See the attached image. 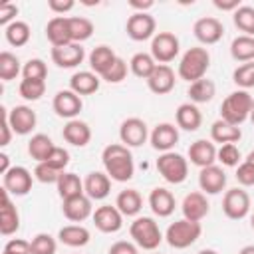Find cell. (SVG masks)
<instances>
[{"mask_svg":"<svg viewBox=\"0 0 254 254\" xmlns=\"http://www.w3.org/2000/svg\"><path fill=\"white\" fill-rule=\"evenodd\" d=\"M101 163L111 181L127 183L135 175V163L129 147L123 143H111L101 151Z\"/></svg>","mask_w":254,"mask_h":254,"instance_id":"cell-1","label":"cell"},{"mask_svg":"<svg viewBox=\"0 0 254 254\" xmlns=\"http://www.w3.org/2000/svg\"><path fill=\"white\" fill-rule=\"evenodd\" d=\"M252 103H254V99L246 89H236L224 97V101L220 105V119H224L230 125L240 127L246 119H250Z\"/></svg>","mask_w":254,"mask_h":254,"instance_id":"cell-2","label":"cell"},{"mask_svg":"<svg viewBox=\"0 0 254 254\" xmlns=\"http://www.w3.org/2000/svg\"><path fill=\"white\" fill-rule=\"evenodd\" d=\"M208 65H210V54L206 48L200 46L189 48L179 62V77L189 83L198 81L208 71Z\"/></svg>","mask_w":254,"mask_h":254,"instance_id":"cell-3","label":"cell"},{"mask_svg":"<svg viewBox=\"0 0 254 254\" xmlns=\"http://www.w3.org/2000/svg\"><path fill=\"white\" fill-rule=\"evenodd\" d=\"M200 234H202L200 222L181 218V220H175L173 224H169V228L165 232V240H167V244L171 248L185 250V248L192 246L200 238Z\"/></svg>","mask_w":254,"mask_h":254,"instance_id":"cell-4","label":"cell"},{"mask_svg":"<svg viewBox=\"0 0 254 254\" xmlns=\"http://www.w3.org/2000/svg\"><path fill=\"white\" fill-rule=\"evenodd\" d=\"M129 234L133 238V242L143 248V250H155L159 248V244L163 242V232L159 228V224L155 222V218L151 216H137L131 226H129Z\"/></svg>","mask_w":254,"mask_h":254,"instance_id":"cell-5","label":"cell"},{"mask_svg":"<svg viewBox=\"0 0 254 254\" xmlns=\"http://www.w3.org/2000/svg\"><path fill=\"white\" fill-rule=\"evenodd\" d=\"M157 171L167 183L181 185L189 177V159H185L181 153L175 151L161 153L157 159Z\"/></svg>","mask_w":254,"mask_h":254,"instance_id":"cell-6","label":"cell"},{"mask_svg":"<svg viewBox=\"0 0 254 254\" xmlns=\"http://www.w3.org/2000/svg\"><path fill=\"white\" fill-rule=\"evenodd\" d=\"M179 38L173 32H157L151 40V56L155 62L169 65L179 56Z\"/></svg>","mask_w":254,"mask_h":254,"instance_id":"cell-7","label":"cell"},{"mask_svg":"<svg viewBox=\"0 0 254 254\" xmlns=\"http://www.w3.org/2000/svg\"><path fill=\"white\" fill-rule=\"evenodd\" d=\"M157 22L149 12H133L127 18L125 24V32L133 42H145V40H153V36L157 34Z\"/></svg>","mask_w":254,"mask_h":254,"instance_id":"cell-8","label":"cell"},{"mask_svg":"<svg viewBox=\"0 0 254 254\" xmlns=\"http://www.w3.org/2000/svg\"><path fill=\"white\" fill-rule=\"evenodd\" d=\"M222 212L230 220H242L250 212V196L244 189H228L222 198Z\"/></svg>","mask_w":254,"mask_h":254,"instance_id":"cell-9","label":"cell"},{"mask_svg":"<svg viewBox=\"0 0 254 254\" xmlns=\"http://www.w3.org/2000/svg\"><path fill=\"white\" fill-rule=\"evenodd\" d=\"M32 183H34V175L26 169V167H12L6 175H2V189H6L10 194L14 196H24L32 190Z\"/></svg>","mask_w":254,"mask_h":254,"instance_id":"cell-10","label":"cell"},{"mask_svg":"<svg viewBox=\"0 0 254 254\" xmlns=\"http://www.w3.org/2000/svg\"><path fill=\"white\" fill-rule=\"evenodd\" d=\"M52 107L56 111L58 117H64V119H77L79 111L83 109V101L81 97L71 91V89H62L54 95V101H52Z\"/></svg>","mask_w":254,"mask_h":254,"instance_id":"cell-11","label":"cell"},{"mask_svg":"<svg viewBox=\"0 0 254 254\" xmlns=\"http://www.w3.org/2000/svg\"><path fill=\"white\" fill-rule=\"evenodd\" d=\"M149 135L151 133L147 129V123L139 117H129L119 127V139L125 147H141L143 143H147Z\"/></svg>","mask_w":254,"mask_h":254,"instance_id":"cell-12","label":"cell"},{"mask_svg":"<svg viewBox=\"0 0 254 254\" xmlns=\"http://www.w3.org/2000/svg\"><path fill=\"white\" fill-rule=\"evenodd\" d=\"M192 32H194V38L204 44V46H212L216 42L222 40L224 36V26L218 18H212V16H202L194 22L192 26Z\"/></svg>","mask_w":254,"mask_h":254,"instance_id":"cell-13","label":"cell"},{"mask_svg":"<svg viewBox=\"0 0 254 254\" xmlns=\"http://www.w3.org/2000/svg\"><path fill=\"white\" fill-rule=\"evenodd\" d=\"M91 218H93L95 228H97L99 232H105V234L119 232L121 226H123V214L119 212L117 206H111V204L97 206Z\"/></svg>","mask_w":254,"mask_h":254,"instance_id":"cell-14","label":"cell"},{"mask_svg":"<svg viewBox=\"0 0 254 254\" xmlns=\"http://www.w3.org/2000/svg\"><path fill=\"white\" fill-rule=\"evenodd\" d=\"M8 121H10V127L16 135H28L34 131L36 123H38V117H36V111L28 105H16L8 111Z\"/></svg>","mask_w":254,"mask_h":254,"instance_id":"cell-15","label":"cell"},{"mask_svg":"<svg viewBox=\"0 0 254 254\" xmlns=\"http://www.w3.org/2000/svg\"><path fill=\"white\" fill-rule=\"evenodd\" d=\"M149 143L155 151L159 153H167L173 151V147L179 143V129L173 123H159L151 135H149Z\"/></svg>","mask_w":254,"mask_h":254,"instance_id":"cell-16","label":"cell"},{"mask_svg":"<svg viewBox=\"0 0 254 254\" xmlns=\"http://www.w3.org/2000/svg\"><path fill=\"white\" fill-rule=\"evenodd\" d=\"M62 212L67 220L71 222H83L85 218L93 216V206H91V198L83 192L71 198H65L62 204Z\"/></svg>","mask_w":254,"mask_h":254,"instance_id":"cell-17","label":"cell"},{"mask_svg":"<svg viewBox=\"0 0 254 254\" xmlns=\"http://www.w3.org/2000/svg\"><path fill=\"white\" fill-rule=\"evenodd\" d=\"M198 187L206 194L222 192L224 187H226V173H224V169L218 167V165H210V167L200 169V173H198Z\"/></svg>","mask_w":254,"mask_h":254,"instance_id":"cell-18","label":"cell"},{"mask_svg":"<svg viewBox=\"0 0 254 254\" xmlns=\"http://www.w3.org/2000/svg\"><path fill=\"white\" fill-rule=\"evenodd\" d=\"M46 38L52 44V48L73 44L71 42V30H69V16H54L46 24Z\"/></svg>","mask_w":254,"mask_h":254,"instance_id":"cell-19","label":"cell"},{"mask_svg":"<svg viewBox=\"0 0 254 254\" xmlns=\"http://www.w3.org/2000/svg\"><path fill=\"white\" fill-rule=\"evenodd\" d=\"M83 58H85V50L81 44H67V46L52 48V62L64 69L77 67L83 62Z\"/></svg>","mask_w":254,"mask_h":254,"instance_id":"cell-20","label":"cell"},{"mask_svg":"<svg viewBox=\"0 0 254 254\" xmlns=\"http://www.w3.org/2000/svg\"><path fill=\"white\" fill-rule=\"evenodd\" d=\"M208 200H206V194L200 192V190H194V192H189L185 198H183V204H181V210H183V218L187 220H194V222H200L206 214H208Z\"/></svg>","mask_w":254,"mask_h":254,"instance_id":"cell-21","label":"cell"},{"mask_svg":"<svg viewBox=\"0 0 254 254\" xmlns=\"http://www.w3.org/2000/svg\"><path fill=\"white\" fill-rule=\"evenodd\" d=\"M83 190L91 200H103L111 192V179L107 173L91 171L83 179Z\"/></svg>","mask_w":254,"mask_h":254,"instance_id":"cell-22","label":"cell"},{"mask_svg":"<svg viewBox=\"0 0 254 254\" xmlns=\"http://www.w3.org/2000/svg\"><path fill=\"white\" fill-rule=\"evenodd\" d=\"M216 147L212 141H206V139H196L194 143H190L189 147V161L192 165H196L198 169H204V167H210L214 165L216 161Z\"/></svg>","mask_w":254,"mask_h":254,"instance_id":"cell-23","label":"cell"},{"mask_svg":"<svg viewBox=\"0 0 254 254\" xmlns=\"http://www.w3.org/2000/svg\"><path fill=\"white\" fill-rule=\"evenodd\" d=\"M175 196L171 190H167L165 187H155L149 192V206L153 210L155 216L159 218H167L175 212Z\"/></svg>","mask_w":254,"mask_h":254,"instance_id":"cell-24","label":"cell"},{"mask_svg":"<svg viewBox=\"0 0 254 254\" xmlns=\"http://www.w3.org/2000/svg\"><path fill=\"white\" fill-rule=\"evenodd\" d=\"M20 228V214L10 200V192L2 189V206H0V234L10 236Z\"/></svg>","mask_w":254,"mask_h":254,"instance_id":"cell-25","label":"cell"},{"mask_svg":"<svg viewBox=\"0 0 254 254\" xmlns=\"http://www.w3.org/2000/svg\"><path fill=\"white\" fill-rule=\"evenodd\" d=\"M147 85L157 95H167L169 91H173V87H175V71H173V67L165 65V64H157L155 71L147 79Z\"/></svg>","mask_w":254,"mask_h":254,"instance_id":"cell-26","label":"cell"},{"mask_svg":"<svg viewBox=\"0 0 254 254\" xmlns=\"http://www.w3.org/2000/svg\"><path fill=\"white\" fill-rule=\"evenodd\" d=\"M62 137L73 145V147H85L89 141H91V129L85 121L81 119H69L65 125H64V131H62Z\"/></svg>","mask_w":254,"mask_h":254,"instance_id":"cell-27","label":"cell"},{"mask_svg":"<svg viewBox=\"0 0 254 254\" xmlns=\"http://www.w3.org/2000/svg\"><path fill=\"white\" fill-rule=\"evenodd\" d=\"M99 83H101V79H99V75L97 73H93L91 69L87 71H75L71 77H69V89L71 91H75L79 97L81 95H91V93H95L97 89H99Z\"/></svg>","mask_w":254,"mask_h":254,"instance_id":"cell-28","label":"cell"},{"mask_svg":"<svg viewBox=\"0 0 254 254\" xmlns=\"http://www.w3.org/2000/svg\"><path fill=\"white\" fill-rule=\"evenodd\" d=\"M175 119H177V127L185 129V131H196L202 123V113L194 103H181L175 111Z\"/></svg>","mask_w":254,"mask_h":254,"instance_id":"cell-29","label":"cell"},{"mask_svg":"<svg viewBox=\"0 0 254 254\" xmlns=\"http://www.w3.org/2000/svg\"><path fill=\"white\" fill-rule=\"evenodd\" d=\"M58 238H60L62 244H65L69 248H81V246H85L89 242L91 234L81 224H67V226H62L60 228Z\"/></svg>","mask_w":254,"mask_h":254,"instance_id":"cell-30","label":"cell"},{"mask_svg":"<svg viewBox=\"0 0 254 254\" xmlns=\"http://www.w3.org/2000/svg\"><path fill=\"white\" fill-rule=\"evenodd\" d=\"M119 56L109 48V46H97L91 50L89 54V67L93 73H97L99 77L113 65V62L117 60Z\"/></svg>","mask_w":254,"mask_h":254,"instance_id":"cell-31","label":"cell"},{"mask_svg":"<svg viewBox=\"0 0 254 254\" xmlns=\"http://www.w3.org/2000/svg\"><path fill=\"white\" fill-rule=\"evenodd\" d=\"M115 206L119 208V212L123 216H137L141 212V208H143V196L135 189H125V190H121L117 194Z\"/></svg>","mask_w":254,"mask_h":254,"instance_id":"cell-32","label":"cell"},{"mask_svg":"<svg viewBox=\"0 0 254 254\" xmlns=\"http://www.w3.org/2000/svg\"><path fill=\"white\" fill-rule=\"evenodd\" d=\"M240 137H242L240 127L230 125V123H226L224 119H216V121L210 125V139H212L214 143H220V145L238 143Z\"/></svg>","mask_w":254,"mask_h":254,"instance_id":"cell-33","label":"cell"},{"mask_svg":"<svg viewBox=\"0 0 254 254\" xmlns=\"http://www.w3.org/2000/svg\"><path fill=\"white\" fill-rule=\"evenodd\" d=\"M54 141L46 135V133H36L32 135V139L28 141V155L36 161V163H44L50 153L54 151Z\"/></svg>","mask_w":254,"mask_h":254,"instance_id":"cell-34","label":"cell"},{"mask_svg":"<svg viewBox=\"0 0 254 254\" xmlns=\"http://www.w3.org/2000/svg\"><path fill=\"white\" fill-rule=\"evenodd\" d=\"M58 194L62 196V200L65 198H71V196H77V194H83V181L75 175V173H67L64 171L58 179Z\"/></svg>","mask_w":254,"mask_h":254,"instance_id":"cell-35","label":"cell"},{"mask_svg":"<svg viewBox=\"0 0 254 254\" xmlns=\"http://www.w3.org/2000/svg\"><path fill=\"white\" fill-rule=\"evenodd\" d=\"M189 97H190V103H194V105H198V103H208L212 97H214V93H216V85H214V81L212 79H208V77H202V79H198V81H192L190 85H189Z\"/></svg>","mask_w":254,"mask_h":254,"instance_id":"cell-36","label":"cell"},{"mask_svg":"<svg viewBox=\"0 0 254 254\" xmlns=\"http://www.w3.org/2000/svg\"><path fill=\"white\" fill-rule=\"evenodd\" d=\"M230 56L240 64L254 62V36H236L230 44Z\"/></svg>","mask_w":254,"mask_h":254,"instance_id":"cell-37","label":"cell"},{"mask_svg":"<svg viewBox=\"0 0 254 254\" xmlns=\"http://www.w3.org/2000/svg\"><path fill=\"white\" fill-rule=\"evenodd\" d=\"M129 67H131V73L139 79H149L151 73L155 71L157 67V62L153 60L151 54H145V52H137L131 60H129Z\"/></svg>","mask_w":254,"mask_h":254,"instance_id":"cell-38","label":"cell"},{"mask_svg":"<svg viewBox=\"0 0 254 254\" xmlns=\"http://www.w3.org/2000/svg\"><path fill=\"white\" fill-rule=\"evenodd\" d=\"M30 34H32V30H30L28 22H24V20H16V22H12L10 26L4 28L6 42H8L10 46H14V48L26 46L28 40H30Z\"/></svg>","mask_w":254,"mask_h":254,"instance_id":"cell-39","label":"cell"},{"mask_svg":"<svg viewBox=\"0 0 254 254\" xmlns=\"http://www.w3.org/2000/svg\"><path fill=\"white\" fill-rule=\"evenodd\" d=\"M69 30H71V42L81 44L91 38L93 34V22L83 16H69Z\"/></svg>","mask_w":254,"mask_h":254,"instance_id":"cell-40","label":"cell"},{"mask_svg":"<svg viewBox=\"0 0 254 254\" xmlns=\"http://www.w3.org/2000/svg\"><path fill=\"white\" fill-rule=\"evenodd\" d=\"M232 22L244 36H254V6H240L234 10Z\"/></svg>","mask_w":254,"mask_h":254,"instance_id":"cell-41","label":"cell"},{"mask_svg":"<svg viewBox=\"0 0 254 254\" xmlns=\"http://www.w3.org/2000/svg\"><path fill=\"white\" fill-rule=\"evenodd\" d=\"M22 71V67H20V60L12 54V52H2L0 54V79L2 81H10V79H14L18 73Z\"/></svg>","mask_w":254,"mask_h":254,"instance_id":"cell-42","label":"cell"},{"mask_svg":"<svg viewBox=\"0 0 254 254\" xmlns=\"http://www.w3.org/2000/svg\"><path fill=\"white\" fill-rule=\"evenodd\" d=\"M48 77V65L40 58H32L22 67V79H34V81H46Z\"/></svg>","mask_w":254,"mask_h":254,"instance_id":"cell-43","label":"cell"},{"mask_svg":"<svg viewBox=\"0 0 254 254\" xmlns=\"http://www.w3.org/2000/svg\"><path fill=\"white\" fill-rule=\"evenodd\" d=\"M56 238L48 232H40L30 240V254H56Z\"/></svg>","mask_w":254,"mask_h":254,"instance_id":"cell-44","label":"cell"},{"mask_svg":"<svg viewBox=\"0 0 254 254\" xmlns=\"http://www.w3.org/2000/svg\"><path fill=\"white\" fill-rule=\"evenodd\" d=\"M232 81L242 87V89H250L254 87V62H246V64H240L234 71H232Z\"/></svg>","mask_w":254,"mask_h":254,"instance_id":"cell-45","label":"cell"},{"mask_svg":"<svg viewBox=\"0 0 254 254\" xmlns=\"http://www.w3.org/2000/svg\"><path fill=\"white\" fill-rule=\"evenodd\" d=\"M20 97L26 101H38L46 91V81H34V79H22L18 85Z\"/></svg>","mask_w":254,"mask_h":254,"instance_id":"cell-46","label":"cell"},{"mask_svg":"<svg viewBox=\"0 0 254 254\" xmlns=\"http://www.w3.org/2000/svg\"><path fill=\"white\" fill-rule=\"evenodd\" d=\"M240 149L234 143H226L220 145V149L216 151V161H220L224 167H238L240 165Z\"/></svg>","mask_w":254,"mask_h":254,"instance_id":"cell-47","label":"cell"},{"mask_svg":"<svg viewBox=\"0 0 254 254\" xmlns=\"http://www.w3.org/2000/svg\"><path fill=\"white\" fill-rule=\"evenodd\" d=\"M125 77H127V62L123 58H117L113 65L101 75V79H105L107 83H121Z\"/></svg>","mask_w":254,"mask_h":254,"instance_id":"cell-48","label":"cell"},{"mask_svg":"<svg viewBox=\"0 0 254 254\" xmlns=\"http://www.w3.org/2000/svg\"><path fill=\"white\" fill-rule=\"evenodd\" d=\"M44 163H48L50 167H54L56 171H60V173H64L65 171V167L69 165V153L64 149V147H54V151L50 153V157L44 161Z\"/></svg>","mask_w":254,"mask_h":254,"instance_id":"cell-49","label":"cell"},{"mask_svg":"<svg viewBox=\"0 0 254 254\" xmlns=\"http://www.w3.org/2000/svg\"><path fill=\"white\" fill-rule=\"evenodd\" d=\"M60 171H56L54 167H50L48 163H38L36 169H34V179L44 183V185H52V183H58L60 179Z\"/></svg>","mask_w":254,"mask_h":254,"instance_id":"cell-50","label":"cell"},{"mask_svg":"<svg viewBox=\"0 0 254 254\" xmlns=\"http://www.w3.org/2000/svg\"><path fill=\"white\" fill-rule=\"evenodd\" d=\"M236 181L242 187H254V165H250L248 161H242L236 167Z\"/></svg>","mask_w":254,"mask_h":254,"instance_id":"cell-51","label":"cell"},{"mask_svg":"<svg viewBox=\"0 0 254 254\" xmlns=\"http://www.w3.org/2000/svg\"><path fill=\"white\" fill-rule=\"evenodd\" d=\"M16 16H18V6L12 4V2H2L0 4V24L6 28L10 26L12 22H16Z\"/></svg>","mask_w":254,"mask_h":254,"instance_id":"cell-52","label":"cell"},{"mask_svg":"<svg viewBox=\"0 0 254 254\" xmlns=\"http://www.w3.org/2000/svg\"><path fill=\"white\" fill-rule=\"evenodd\" d=\"M137 248H139V246H137L135 242H129V240H117V242H113V244L109 246L107 254H139Z\"/></svg>","mask_w":254,"mask_h":254,"instance_id":"cell-53","label":"cell"},{"mask_svg":"<svg viewBox=\"0 0 254 254\" xmlns=\"http://www.w3.org/2000/svg\"><path fill=\"white\" fill-rule=\"evenodd\" d=\"M73 6H75L73 0H48V8L54 14H60V16H64L65 12L73 10Z\"/></svg>","mask_w":254,"mask_h":254,"instance_id":"cell-54","label":"cell"},{"mask_svg":"<svg viewBox=\"0 0 254 254\" xmlns=\"http://www.w3.org/2000/svg\"><path fill=\"white\" fill-rule=\"evenodd\" d=\"M0 113H2V139H0V145L6 147L12 139V127H10V121H8V109L6 107H0Z\"/></svg>","mask_w":254,"mask_h":254,"instance_id":"cell-55","label":"cell"},{"mask_svg":"<svg viewBox=\"0 0 254 254\" xmlns=\"http://www.w3.org/2000/svg\"><path fill=\"white\" fill-rule=\"evenodd\" d=\"M212 4H214V8H218L222 12H234L242 6L240 0H212Z\"/></svg>","mask_w":254,"mask_h":254,"instance_id":"cell-56","label":"cell"},{"mask_svg":"<svg viewBox=\"0 0 254 254\" xmlns=\"http://www.w3.org/2000/svg\"><path fill=\"white\" fill-rule=\"evenodd\" d=\"M129 6L133 10H137V12H147V10H151L155 6V2L153 0H129Z\"/></svg>","mask_w":254,"mask_h":254,"instance_id":"cell-57","label":"cell"},{"mask_svg":"<svg viewBox=\"0 0 254 254\" xmlns=\"http://www.w3.org/2000/svg\"><path fill=\"white\" fill-rule=\"evenodd\" d=\"M10 169H12V167H10V159H8V155H6V153H0V173L6 175Z\"/></svg>","mask_w":254,"mask_h":254,"instance_id":"cell-58","label":"cell"},{"mask_svg":"<svg viewBox=\"0 0 254 254\" xmlns=\"http://www.w3.org/2000/svg\"><path fill=\"white\" fill-rule=\"evenodd\" d=\"M238 254H254V244H248V246L240 248V252H238Z\"/></svg>","mask_w":254,"mask_h":254,"instance_id":"cell-59","label":"cell"},{"mask_svg":"<svg viewBox=\"0 0 254 254\" xmlns=\"http://www.w3.org/2000/svg\"><path fill=\"white\" fill-rule=\"evenodd\" d=\"M244 161H248L250 165H254V151H250V153L246 155V159H244Z\"/></svg>","mask_w":254,"mask_h":254,"instance_id":"cell-60","label":"cell"},{"mask_svg":"<svg viewBox=\"0 0 254 254\" xmlns=\"http://www.w3.org/2000/svg\"><path fill=\"white\" fill-rule=\"evenodd\" d=\"M196 254H218V252L212 250V248H204V250H200V252H196Z\"/></svg>","mask_w":254,"mask_h":254,"instance_id":"cell-61","label":"cell"},{"mask_svg":"<svg viewBox=\"0 0 254 254\" xmlns=\"http://www.w3.org/2000/svg\"><path fill=\"white\" fill-rule=\"evenodd\" d=\"M250 121H252V125H254V103H252V111H250Z\"/></svg>","mask_w":254,"mask_h":254,"instance_id":"cell-62","label":"cell"},{"mask_svg":"<svg viewBox=\"0 0 254 254\" xmlns=\"http://www.w3.org/2000/svg\"><path fill=\"white\" fill-rule=\"evenodd\" d=\"M2 254H24V252H10V250H2Z\"/></svg>","mask_w":254,"mask_h":254,"instance_id":"cell-63","label":"cell"},{"mask_svg":"<svg viewBox=\"0 0 254 254\" xmlns=\"http://www.w3.org/2000/svg\"><path fill=\"white\" fill-rule=\"evenodd\" d=\"M250 226L254 228V212H252V216H250Z\"/></svg>","mask_w":254,"mask_h":254,"instance_id":"cell-64","label":"cell"}]
</instances>
